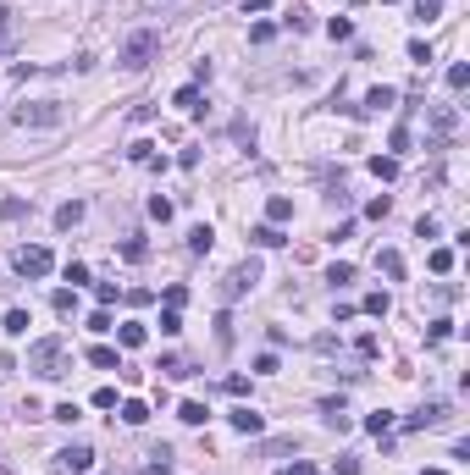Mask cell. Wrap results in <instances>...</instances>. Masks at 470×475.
Instances as JSON below:
<instances>
[{"instance_id": "obj_40", "label": "cell", "mask_w": 470, "mask_h": 475, "mask_svg": "<svg viewBox=\"0 0 470 475\" xmlns=\"http://www.w3.org/2000/svg\"><path fill=\"white\" fill-rule=\"evenodd\" d=\"M216 343L233 348V316H216Z\"/></svg>"}, {"instance_id": "obj_26", "label": "cell", "mask_w": 470, "mask_h": 475, "mask_svg": "<svg viewBox=\"0 0 470 475\" xmlns=\"http://www.w3.org/2000/svg\"><path fill=\"white\" fill-rule=\"evenodd\" d=\"M0 216H6V221H22V216H28V199H17V194L0 199Z\"/></svg>"}, {"instance_id": "obj_44", "label": "cell", "mask_w": 470, "mask_h": 475, "mask_svg": "<svg viewBox=\"0 0 470 475\" xmlns=\"http://www.w3.org/2000/svg\"><path fill=\"white\" fill-rule=\"evenodd\" d=\"M67 282H73V288H78V282H89V265H83V260H67Z\"/></svg>"}, {"instance_id": "obj_16", "label": "cell", "mask_w": 470, "mask_h": 475, "mask_svg": "<svg viewBox=\"0 0 470 475\" xmlns=\"http://www.w3.org/2000/svg\"><path fill=\"white\" fill-rule=\"evenodd\" d=\"M78 221H83V199H67V205L56 210V227H61V233H73Z\"/></svg>"}, {"instance_id": "obj_5", "label": "cell", "mask_w": 470, "mask_h": 475, "mask_svg": "<svg viewBox=\"0 0 470 475\" xmlns=\"http://www.w3.org/2000/svg\"><path fill=\"white\" fill-rule=\"evenodd\" d=\"M89 465H94V448L89 442H67L56 453V475H89Z\"/></svg>"}, {"instance_id": "obj_31", "label": "cell", "mask_w": 470, "mask_h": 475, "mask_svg": "<svg viewBox=\"0 0 470 475\" xmlns=\"http://www.w3.org/2000/svg\"><path fill=\"white\" fill-rule=\"evenodd\" d=\"M28 332V310H6V337H22Z\"/></svg>"}, {"instance_id": "obj_8", "label": "cell", "mask_w": 470, "mask_h": 475, "mask_svg": "<svg viewBox=\"0 0 470 475\" xmlns=\"http://www.w3.org/2000/svg\"><path fill=\"white\" fill-rule=\"evenodd\" d=\"M227 420H233V431H243V437H255V431H266V414H260V409H249V403H238V409L227 414Z\"/></svg>"}, {"instance_id": "obj_36", "label": "cell", "mask_w": 470, "mask_h": 475, "mask_svg": "<svg viewBox=\"0 0 470 475\" xmlns=\"http://www.w3.org/2000/svg\"><path fill=\"white\" fill-rule=\"evenodd\" d=\"M349 33H354L349 17H332V22H326V39H349Z\"/></svg>"}, {"instance_id": "obj_24", "label": "cell", "mask_w": 470, "mask_h": 475, "mask_svg": "<svg viewBox=\"0 0 470 475\" xmlns=\"http://www.w3.org/2000/svg\"><path fill=\"white\" fill-rule=\"evenodd\" d=\"M365 431H371V437L393 431V409H377V414H365Z\"/></svg>"}, {"instance_id": "obj_9", "label": "cell", "mask_w": 470, "mask_h": 475, "mask_svg": "<svg viewBox=\"0 0 470 475\" xmlns=\"http://www.w3.org/2000/svg\"><path fill=\"white\" fill-rule=\"evenodd\" d=\"M443 420H448V403H426V409L409 414L404 426H409V431H426V426H443Z\"/></svg>"}, {"instance_id": "obj_47", "label": "cell", "mask_w": 470, "mask_h": 475, "mask_svg": "<svg viewBox=\"0 0 470 475\" xmlns=\"http://www.w3.org/2000/svg\"><path fill=\"white\" fill-rule=\"evenodd\" d=\"M409 61H420V67H426V61H432V45H426V39H415V45H409Z\"/></svg>"}, {"instance_id": "obj_25", "label": "cell", "mask_w": 470, "mask_h": 475, "mask_svg": "<svg viewBox=\"0 0 470 475\" xmlns=\"http://www.w3.org/2000/svg\"><path fill=\"white\" fill-rule=\"evenodd\" d=\"M211 243H216L211 227H194V233H188V249H194V254H211Z\"/></svg>"}, {"instance_id": "obj_28", "label": "cell", "mask_w": 470, "mask_h": 475, "mask_svg": "<svg viewBox=\"0 0 470 475\" xmlns=\"http://www.w3.org/2000/svg\"><path fill=\"white\" fill-rule=\"evenodd\" d=\"M326 282H332V288H349V282H354V265H349V260H338V265L326 271Z\"/></svg>"}, {"instance_id": "obj_15", "label": "cell", "mask_w": 470, "mask_h": 475, "mask_svg": "<svg viewBox=\"0 0 470 475\" xmlns=\"http://www.w3.org/2000/svg\"><path fill=\"white\" fill-rule=\"evenodd\" d=\"M205 414H211V409H205L199 398H183V403H177V420H183V426H205Z\"/></svg>"}, {"instance_id": "obj_33", "label": "cell", "mask_w": 470, "mask_h": 475, "mask_svg": "<svg viewBox=\"0 0 470 475\" xmlns=\"http://www.w3.org/2000/svg\"><path fill=\"white\" fill-rule=\"evenodd\" d=\"M448 337H454V320H432L426 326V343H448Z\"/></svg>"}, {"instance_id": "obj_52", "label": "cell", "mask_w": 470, "mask_h": 475, "mask_svg": "<svg viewBox=\"0 0 470 475\" xmlns=\"http://www.w3.org/2000/svg\"><path fill=\"white\" fill-rule=\"evenodd\" d=\"M426 475H448V470H426Z\"/></svg>"}, {"instance_id": "obj_21", "label": "cell", "mask_w": 470, "mask_h": 475, "mask_svg": "<svg viewBox=\"0 0 470 475\" xmlns=\"http://www.w3.org/2000/svg\"><path fill=\"white\" fill-rule=\"evenodd\" d=\"M50 304H56V316H73V310H78V293H73V288H56Z\"/></svg>"}, {"instance_id": "obj_30", "label": "cell", "mask_w": 470, "mask_h": 475, "mask_svg": "<svg viewBox=\"0 0 470 475\" xmlns=\"http://www.w3.org/2000/svg\"><path fill=\"white\" fill-rule=\"evenodd\" d=\"M50 420H61V426H73V420H83V409L73 403V398H67V403H56V409H50Z\"/></svg>"}, {"instance_id": "obj_2", "label": "cell", "mask_w": 470, "mask_h": 475, "mask_svg": "<svg viewBox=\"0 0 470 475\" xmlns=\"http://www.w3.org/2000/svg\"><path fill=\"white\" fill-rule=\"evenodd\" d=\"M156 56H160V33H156V28L128 33V45H122V67H128V72H144Z\"/></svg>"}, {"instance_id": "obj_39", "label": "cell", "mask_w": 470, "mask_h": 475, "mask_svg": "<svg viewBox=\"0 0 470 475\" xmlns=\"http://www.w3.org/2000/svg\"><path fill=\"white\" fill-rule=\"evenodd\" d=\"M409 144H415V139H409V127H393V139H388V150H393V155H404Z\"/></svg>"}, {"instance_id": "obj_13", "label": "cell", "mask_w": 470, "mask_h": 475, "mask_svg": "<svg viewBox=\"0 0 470 475\" xmlns=\"http://www.w3.org/2000/svg\"><path fill=\"white\" fill-rule=\"evenodd\" d=\"M144 337H150L144 320H122V326H116V343H122V348H144Z\"/></svg>"}, {"instance_id": "obj_19", "label": "cell", "mask_w": 470, "mask_h": 475, "mask_svg": "<svg viewBox=\"0 0 470 475\" xmlns=\"http://www.w3.org/2000/svg\"><path fill=\"white\" fill-rule=\"evenodd\" d=\"M371 177L393 182V177H398V155H371Z\"/></svg>"}, {"instance_id": "obj_22", "label": "cell", "mask_w": 470, "mask_h": 475, "mask_svg": "<svg viewBox=\"0 0 470 475\" xmlns=\"http://www.w3.org/2000/svg\"><path fill=\"white\" fill-rule=\"evenodd\" d=\"M122 420H128V426H144V420H150V403L128 398V403H122Z\"/></svg>"}, {"instance_id": "obj_45", "label": "cell", "mask_w": 470, "mask_h": 475, "mask_svg": "<svg viewBox=\"0 0 470 475\" xmlns=\"http://www.w3.org/2000/svg\"><path fill=\"white\" fill-rule=\"evenodd\" d=\"M150 216H156V221H172V199H160V194H156V199H150Z\"/></svg>"}, {"instance_id": "obj_42", "label": "cell", "mask_w": 470, "mask_h": 475, "mask_svg": "<svg viewBox=\"0 0 470 475\" xmlns=\"http://www.w3.org/2000/svg\"><path fill=\"white\" fill-rule=\"evenodd\" d=\"M465 83H470V67H465V61H454V67H448V88H465Z\"/></svg>"}, {"instance_id": "obj_1", "label": "cell", "mask_w": 470, "mask_h": 475, "mask_svg": "<svg viewBox=\"0 0 470 475\" xmlns=\"http://www.w3.org/2000/svg\"><path fill=\"white\" fill-rule=\"evenodd\" d=\"M28 371L45 376V382L67 376V371H73V365H67V343H61V337H39V343H28Z\"/></svg>"}, {"instance_id": "obj_35", "label": "cell", "mask_w": 470, "mask_h": 475, "mask_svg": "<svg viewBox=\"0 0 470 475\" xmlns=\"http://www.w3.org/2000/svg\"><path fill=\"white\" fill-rule=\"evenodd\" d=\"M183 332V316L177 310H160V337H177Z\"/></svg>"}, {"instance_id": "obj_12", "label": "cell", "mask_w": 470, "mask_h": 475, "mask_svg": "<svg viewBox=\"0 0 470 475\" xmlns=\"http://www.w3.org/2000/svg\"><path fill=\"white\" fill-rule=\"evenodd\" d=\"M266 216H271V227L294 221V199H288V194H271V199H266Z\"/></svg>"}, {"instance_id": "obj_32", "label": "cell", "mask_w": 470, "mask_h": 475, "mask_svg": "<svg viewBox=\"0 0 470 475\" xmlns=\"http://www.w3.org/2000/svg\"><path fill=\"white\" fill-rule=\"evenodd\" d=\"M432 271L448 277V271H454V249H432Z\"/></svg>"}, {"instance_id": "obj_48", "label": "cell", "mask_w": 470, "mask_h": 475, "mask_svg": "<svg viewBox=\"0 0 470 475\" xmlns=\"http://www.w3.org/2000/svg\"><path fill=\"white\" fill-rule=\"evenodd\" d=\"M277 475H315V465H310V459H294V465H282Z\"/></svg>"}, {"instance_id": "obj_3", "label": "cell", "mask_w": 470, "mask_h": 475, "mask_svg": "<svg viewBox=\"0 0 470 475\" xmlns=\"http://www.w3.org/2000/svg\"><path fill=\"white\" fill-rule=\"evenodd\" d=\"M255 282H260V260H243V265H233V271H227V282H222V299L233 304V299H243Z\"/></svg>"}, {"instance_id": "obj_4", "label": "cell", "mask_w": 470, "mask_h": 475, "mask_svg": "<svg viewBox=\"0 0 470 475\" xmlns=\"http://www.w3.org/2000/svg\"><path fill=\"white\" fill-rule=\"evenodd\" d=\"M17 122H22V127H56V122H61V100H33V105H17Z\"/></svg>"}, {"instance_id": "obj_46", "label": "cell", "mask_w": 470, "mask_h": 475, "mask_svg": "<svg viewBox=\"0 0 470 475\" xmlns=\"http://www.w3.org/2000/svg\"><path fill=\"white\" fill-rule=\"evenodd\" d=\"M271 33H277L271 22H255V28H249V39H255V45H271Z\"/></svg>"}, {"instance_id": "obj_11", "label": "cell", "mask_w": 470, "mask_h": 475, "mask_svg": "<svg viewBox=\"0 0 470 475\" xmlns=\"http://www.w3.org/2000/svg\"><path fill=\"white\" fill-rule=\"evenodd\" d=\"M377 271H382L388 282H404V254H398V249H382V254H377Z\"/></svg>"}, {"instance_id": "obj_38", "label": "cell", "mask_w": 470, "mask_h": 475, "mask_svg": "<svg viewBox=\"0 0 470 475\" xmlns=\"http://www.w3.org/2000/svg\"><path fill=\"white\" fill-rule=\"evenodd\" d=\"M365 316H377V320L388 316V293H365Z\"/></svg>"}, {"instance_id": "obj_53", "label": "cell", "mask_w": 470, "mask_h": 475, "mask_svg": "<svg viewBox=\"0 0 470 475\" xmlns=\"http://www.w3.org/2000/svg\"><path fill=\"white\" fill-rule=\"evenodd\" d=\"M111 475H116V470H111Z\"/></svg>"}, {"instance_id": "obj_51", "label": "cell", "mask_w": 470, "mask_h": 475, "mask_svg": "<svg viewBox=\"0 0 470 475\" xmlns=\"http://www.w3.org/2000/svg\"><path fill=\"white\" fill-rule=\"evenodd\" d=\"M332 470L338 475H360V459H332Z\"/></svg>"}, {"instance_id": "obj_27", "label": "cell", "mask_w": 470, "mask_h": 475, "mask_svg": "<svg viewBox=\"0 0 470 475\" xmlns=\"http://www.w3.org/2000/svg\"><path fill=\"white\" fill-rule=\"evenodd\" d=\"M122 260H133V265L150 260V243H144V238H128V243H122Z\"/></svg>"}, {"instance_id": "obj_43", "label": "cell", "mask_w": 470, "mask_h": 475, "mask_svg": "<svg viewBox=\"0 0 470 475\" xmlns=\"http://www.w3.org/2000/svg\"><path fill=\"white\" fill-rule=\"evenodd\" d=\"M354 348H360V359H377V348H382V343H377V332H365Z\"/></svg>"}, {"instance_id": "obj_41", "label": "cell", "mask_w": 470, "mask_h": 475, "mask_svg": "<svg viewBox=\"0 0 470 475\" xmlns=\"http://www.w3.org/2000/svg\"><path fill=\"white\" fill-rule=\"evenodd\" d=\"M128 155L139 160V166H156V144H144V139H139V144H133V150H128Z\"/></svg>"}, {"instance_id": "obj_49", "label": "cell", "mask_w": 470, "mask_h": 475, "mask_svg": "<svg viewBox=\"0 0 470 475\" xmlns=\"http://www.w3.org/2000/svg\"><path fill=\"white\" fill-rule=\"evenodd\" d=\"M89 332H111V316H105V304H100V310L89 316Z\"/></svg>"}, {"instance_id": "obj_29", "label": "cell", "mask_w": 470, "mask_h": 475, "mask_svg": "<svg viewBox=\"0 0 470 475\" xmlns=\"http://www.w3.org/2000/svg\"><path fill=\"white\" fill-rule=\"evenodd\" d=\"M443 17V0H415V22H437Z\"/></svg>"}, {"instance_id": "obj_14", "label": "cell", "mask_w": 470, "mask_h": 475, "mask_svg": "<svg viewBox=\"0 0 470 475\" xmlns=\"http://www.w3.org/2000/svg\"><path fill=\"white\" fill-rule=\"evenodd\" d=\"M249 243H255V249H282L288 238H282V227H271V221H266V227H255V233H249Z\"/></svg>"}, {"instance_id": "obj_10", "label": "cell", "mask_w": 470, "mask_h": 475, "mask_svg": "<svg viewBox=\"0 0 470 475\" xmlns=\"http://www.w3.org/2000/svg\"><path fill=\"white\" fill-rule=\"evenodd\" d=\"M139 475H172V448H166V442H160V448H150V453H144V470Z\"/></svg>"}, {"instance_id": "obj_18", "label": "cell", "mask_w": 470, "mask_h": 475, "mask_svg": "<svg viewBox=\"0 0 470 475\" xmlns=\"http://www.w3.org/2000/svg\"><path fill=\"white\" fill-rule=\"evenodd\" d=\"M11 39H17V11H11V6H0V56L11 50Z\"/></svg>"}, {"instance_id": "obj_37", "label": "cell", "mask_w": 470, "mask_h": 475, "mask_svg": "<svg viewBox=\"0 0 470 475\" xmlns=\"http://www.w3.org/2000/svg\"><path fill=\"white\" fill-rule=\"evenodd\" d=\"M183 304H188V288L172 282V288H166V310H183Z\"/></svg>"}, {"instance_id": "obj_23", "label": "cell", "mask_w": 470, "mask_h": 475, "mask_svg": "<svg viewBox=\"0 0 470 475\" xmlns=\"http://www.w3.org/2000/svg\"><path fill=\"white\" fill-rule=\"evenodd\" d=\"M393 100H398V88H371L365 94V111H388Z\"/></svg>"}, {"instance_id": "obj_20", "label": "cell", "mask_w": 470, "mask_h": 475, "mask_svg": "<svg viewBox=\"0 0 470 475\" xmlns=\"http://www.w3.org/2000/svg\"><path fill=\"white\" fill-rule=\"evenodd\" d=\"M172 105H177V111H199V83L177 88V94H172Z\"/></svg>"}, {"instance_id": "obj_34", "label": "cell", "mask_w": 470, "mask_h": 475, "mask_svg": "<svg viewBox=\"0 0 470 475\" xmlns=\"http://www.w3.org/2000/svg\"><path fill=\"white\" fill-rule=\"evenodd\" d=\"M388 210H393V199H388V194H377V199L365 205V216H371V221H388Z\"/></svg>"}, {"instance_id": "obj_7", "label": "cell", "mask_w": 470, "mask_h": 475, "mask_svg": "<svg viewBox=\"0 0 470 475\" xmlns=\"http://www.w3.org/2000/svg\"><path fill=\"white\" fill-rule=\"evenodd\" d=\"M17 271L22 277H50V249H17Z\"/></svg>"}, {"instance_id": "obj_17", "label": "cell", "mask_w": 470, "mask_h": 475, "mask_svg": "<svg viewBox=\"0 0 470 475\" xmlns=\"http://www.w3.org/2000/svg\"><path fill=\"white\" fill-rule=\"evenodd\" d=\"M89 365H94V371H122L116 348H105V343H100V348H89Z\"/></svg>"}, {"instance_id": "obj_50", "label": "cell", "mask_w": 470, "mask_h": 475, "mask_svg": "<svg viewBox=\"0 0 470 475\" xmlns=\"http://www.w3.org/2000/svg\"><path fill=\"white\" fill-rule=\"evenodd\" d=\"M94 409H116V387H100L94 393Z\"/></svg>"}, {"instance_id": "obj_6", "label": "cell", "mask_w": 470, "mask_h": 475, "mask_svg": "<svg viewBox=\"0 0 470 475\" xmlns=\"http://www.w3.org/2000/svg\"><path fill=\"white\" fill-rule=\"evenodd\" d=\"M454 127H460V116H454L448 105H437V111H432V139H426V150H448Z\"/></svg>"}]
</instances>
